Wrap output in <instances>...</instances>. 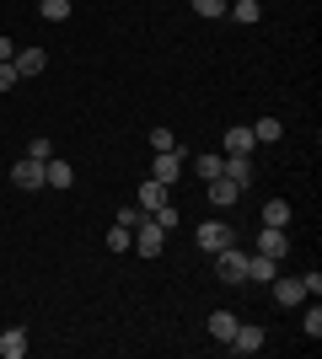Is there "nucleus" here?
Wrapping results in <instances>:
<instances>
[{"instance_id": "obj_1", "label": "nucleus", "mask_w": 322, "mask_h": 359, "mask_svg": "<svg viewBox=\"0 0 322 359\" xmlns=\"http://www.w3.org/2000/svg\"><path fill=\"white\" fill-rule=\"evenodd\" d=\"M129 247H140V257H161V247H167V231H161V225L145 215V220L129 231Z\"/></svg>"}, {"instance_id": "obj_2", "label": "nucleus", "mask_w": 322, "mask_h": 359, "mask_svg": "<svg viewBox=\"0 0 322 359\" xmlns=\"http://www.w3.org/2000/svg\"><path fill=\"white\" fill-rule=\"evenodd\" d=\"M194 241H199L204 252H226V247H236V231H231L226 220H204L199 231H194Z\"/></svg>"}, {"instance_id": "obj_3", "label": "nucleus", "mask_w": 322, "mask_h": 359, "mask_svg": "<svg viewBox=\"0 0 322 359\" xmlns=\"http://www.w3.org/2000/svg\"><path fill=\"white\" fill-rule=\"evenodd\" d=\"M215 273H220V285H247V257L226 247V252H215Z\"/></svg>"}, {"instance_id": "obj_4", "label": "nucleus", "mask_w": 322, "mask_h": 359, "mask_svg": "<svg viewBox=\"0 0 322 359\" xmlns=\"http://www.w3.org/2000/svg\"><path fill=\"white\" fill-rule=\"evenodd\" d=\"M11 182L22 188V194H38V188H43V161H32V156L11 161Z\"/></svg>"}, {"instance_id": "obj_5", "label": "nucleus", "mask_w": 322, "mask_h": 359, "mask_svg": "<svg viewBox=\"0 0 322 359\" xmlns=\"http://www.w3.org/2000/svg\"><path fill=\"white\" fill-rule=\"evenodd\" d=\"M263 344H269V338H263V327H253V322H236V332L226 338L231 354H258Z\"/></svg>"}, {"instance_id": "obj_6", "label": "nucleus", "mask_w": 322, "mask_h": 359, "mask_svg": "<svg viewBox=\"0 0 322 359\" xmlns=\"http://www.w3.org/2000/svg\"><path fill=\"white\" fill-rule=\"evenodd\" d=\"M151 177H156V182H167V188H172V182L183 177V156H177V150H156V161H151Z\"/></svg>"}, {"instance_id": "obj_7", "label": "nucleus", "mask_w": 322, "mask_h": 359, "mask_svg": "<svg viewBox=\"0 0 322 359\" xmlns=\"http://www.w3.org/2000/svg\"><path fill=\"white\" fill-rule=\"evenodd\" d=\"M16 75H22V81H32V75H43L48 70V54H43V48H16Z\"/></svg>"}, {"instance_id": "obj_8", "label": "nucleus", "mask_w": 322, "mask_h": 359, "mask_svg": "<svg viewBox=\"0 0 322 359\" xmlns=\"http://www.w3.org/2000/svg\"><path fill=\"white\" fill-rule=\"evenodd\" d=\"M258 252H263V257H285V252H290V236H285V225H263Z\"/></svg>"}, {"instance_id": "obj_9", "label": "nucleus", "mask_w": 322, "mask_h": 359, "mask_svg": "<svg viewBox=\"0 0 322 359\" xmlns=\"http://www.w3.org/2000/svg\"><path fill=\"white\" fill-rule=\"evenodd\" d=\"M70 182H76V166L60 161V156H48L43 161V188H70Z\"/></svg>"}, {"instance_id": "obj_10", "label": "nucleus", "mask_w": 322, "mask_h": 359, "mask_svg": "<svg viewBox=\"0 0 322 359\" xmlns=\"http://www.w3.org/2000/svg\"><path fill=\"white\" fill-rule=\"evenodd\" d=\"M258 150V140H253V123H236V129H226V156H253Z\"/></svg>"}, {"instance_id": "obj_11", "label": "nucleus", "mask_w": 322, "mask_h": 359, "mask_svg": "<svg viewBox=\"0 0 322 359\" xmlns=\"http://www.w3.org/2000/svg\"><path fill=\"white\" fill-rule=\"evenodd\" d=\"M269 285H274V306H301V300H307V290H301V279H285V273H274Z\"/></svg>"}, {"instance_id": "obj_12", "label": "nucleus", "mask_w": 322, "mask_h": 359, "mask_svg": "<svg viewBox=\"0 0 322 359\" xmlns=\"http://www.w3.org/2000/svg\"><path fill=\"white\" fill-rule=\"evenodd\" d=\"M167 194H172L167 182L145 177V182H140V210H145V215H156V210H161V204H167Z\"/></svg>"}, {"instance_id": "obj_13", "label": "nucleus", "mask_w": 322, "mask_h": 359, "mask_svg": "<svg viewBox=\"0 0 322 359\" xmlns=\"http://www.w3.org/2000/svg\"><path fill=\"white\" fill-rule=\"evenodd\" d=\"M274 273H279V257H263V252L247 257V285H269Z\"/></svg>"}, {"instance_id": "obj_14", "label": "nucleus", "mask_w": 322, "mask_h": 359, "mask_svg": "<svg viewBox=\"0 0 322 359\" xmlns=\"http://www.w3.org/2000/svg\"><path fill=\"white\" fill-rule=\"evenodd\" d=\"M204 188H210V204H215V210H231V204L242 198V188H236L231 177H215V182H204Z\"/></svg>"}, {"instance_id": "obj_15", "label": "nucleus", "mask_w": 322, "mask_h": 359, "mask_svg": "<svg viewBox=\"0 0 322 359\" xmlns=\"http://www.w3.org/2000/svg\"><path fill=\"white\" fill-rule=\"evenodd\" d=\"M220 177H231L236 188H247V182H253V156H226V166H220Z\"/></svg>"}, {"instance_id": "obj_16", "label": "nucleus", "mask_w": 322, "mask_h": 359, "mask_svg": "<svg viewBox=\"0 0 322 359\" xmlns=\"http://www.w3.org/2000/svg\"><path fill=\"white\" fill-rule=\"evenodd\" d=\"M22 354H27V332L6 327V332H0V359H22Z\"/></svg>"}, {"instance_id": "obj_17", "label": "nucleus", "mask_w": 322, "mask_h": 359, "mask_svg": "<svg viewBox=\"0 0 322 359\" xmlns=\"http://www.w3.org/2000/svg\"><path fill=\"white\" fill-rule=\"evenodd\" d=\"M220 166H226V156H215V150H204V156H194V172H199L204 182L220 177Z\"/></svg>"}, {"instance_id": "obj_18", "label": "nucleus", "mask_w": 322, "mask_h": 359, "mask_svg": "<svg viewBox=\"0 0 322 359\" xmlns=\"http://www.w3.org/2000/svg\"><path fill=\"white\" fill-rule=\"evenodd\" d=\"M279 135H285V123H279V118H258V123H253V140H258V145H274Z\"/></svg>"}, {"instance_id": "obj_19", "label": "nucleus", "mask_w": 322, "mask_h": 359, "mask_svg": "<svg viewBox=\"0 0 322 359\" xmlns=\"http://www.w3.org/2000/svg\"><path fill=\"white\" fill-rule=\"evenodd\" d=\"M38 16L43 22H70V0H38Z\"/></svg>"}, {"instance_id": "obj_20", "label": "nucleus", "mask_w": 322, "mask_h": 359, "mask_svg": "<svg viewBox=\"0 0 322 359\" xmlns=\"http://www.w3.org/2000/svg\"><path fill=\"white\" fill-rule=\"evenodd\" d=\"M263 225H290V204H285V198H269V204H263Z\"/></svg>"}, {"instance_id": "obj_21", "label": "nucleus", "mask_w": 322, "mask_h": 359, "mask_svg": "<svg viewBox=\"0 0 322 359\" xmlns=\"http://www.w3.org/2000/svg\"><path fill=\"white\" fill-rule=\"evenodd\" d=\"M231 332H236V316H231V311H215V316H210V338H220V344H226Z\"/></svg>"}, {"instance_id": "obj_22", "label": "nucleus", "mask_w": 322, "mask_h": 359, "mask_svg": "<svg viewBox=\"0 0 322 359\" xmlns=\"http://www.w3.org/2000/svg\"><path fill=\"white\" fill-rule=\"evenodd\" d=\"M231 16H236L242 27H253V22L263 16V6H258V0H236V6H231Z\"/></svg>"}, {"instance_id": "obj_23", "label": "nucleus", "mask_w": 322, "mask_h": 359, "mask_svg": "<svg viewBox=\"0 0 322 359\" xmlns=\"http://www.w3.org/2000/svg\"><path fill=\"white\" fill-rule=\"evenodd\" d=\"M107 252H129V225H107Z\"/></svg>"}, {"instance_id": "obj_24", "label": "nucleus", "mask_w": 322, "mask_h": 359, "mask_svg": "<svg viewBox=\"0 0 322 359\" xmlns=\"http://www.w3.org/2000/svg\"><path fill=\"white\" fill-rule=\"evenodd\" d=\"M151 220L161 225V231H167V236H172V231H177V210H172V204H161V210H156Z\"/></svg>"}, {"instance_id": "obj_25", "label": "nucleus", "mask_w": 322, "mask_h": 359, "mask_svg": "<svg viewBox=\"0 0 322 359\" xmlns=\"http://www.w3.org/2000/svg\"><path fill=\"white\" fill-rule=\"evenodd\" d=\"M140 220H145V210H140V204H129V210H119V215H113V225H129V231H135Z\"/></svg>"}, {"instance_id": "obj_26", "label": "nucleus", "mask_w": 322, "mask_h": 359, "mask_svg": "<svg viewBox=\"0 0 322 359\" xmlns=\"http://www.w3.org/2000/svg\"><path fill=\"white\" fill-rule=\"evenodd\" d=\"M151 150H177V135L172 129H151Z\"/></svg>"}, {"instance_id": "obj_27", "label": "nucleus", "mask_w": 322, "mask_h": 359, "mask_svg": "<svg viewBox=\"0 0 322 359\" xmlns=\"http://www.w3.org/2000/svg\"><path fill=\"white\" fill-rule=\"evenodd\" d=\"M27 156H32V161H48V156H54V145L38 135V140H27Z\"/></svg>"}, {"instance_id": "obj_28", "label": "nucleus", "mask_w": 322, "mask_h": 359, "mask_svg": "<svg viewBox=\"0 0 322 359\" xmlns=\"http://www.w3.org/2000/svg\"><path fill=\"white\" fill-rule=\"evenodd\" d=\"M307 338H311V344L322 338V306H311V311H307Z\"/></svg>"}, {"instance_id": "obj_29", "label": "nucleus", "mask_w": 322, "mask_h": 359, "mask_svg": "<svg viewBox=\"0 0 322 359\" xmlns=\"http://www.w3.org/2000/svg\"><path fill=\"white\" fill-rule=\"evenodd\" d=\"M11 86H22V75H16V65L6 60V65H0V91H11Z\"/></svg>"}, {"instance_id": "obj_30", "label": "nucleus", "mask_w": 322, "mask_h": 359, "mask_svg": "<svg viewBox=\"0 0 322 359\" xmlns=\"http://www.w3.org/2000/svg\"><path fill=\"white\" fill-rule=\"evenodd\" d=\"M194 11L199 16H226V0H194Z\"/></svg>"}, {"instance_id": "obj_31", "label": "nucleus", "mask_w": 322, "mask_h": 359, "mask_svg": "<svg viewBox=\"0 0 322 359\" xmlns=\"http://www.w3.org/2000/svg\"><path fill=\"white\" fill-rule=\"evenodd\" d=\"M301 290H307V295L317 300V295H322V273H317V269H311V273H301Z\"/></svg>"}, {"instance_id": "obj_32", "label": "nucleus", "mask_w": 322, "mask_h": 359, "mask_svg": "<svg viewBox=\"0 0 322 359\" xmlns=\"http://www.w3.org/2000/svg\"><path fill=\"white\" fill-rule=\"evenodd\" d=\"M6 60H16V43H11V38H0V65H6Z\"/></svg>"}]
</instances>
